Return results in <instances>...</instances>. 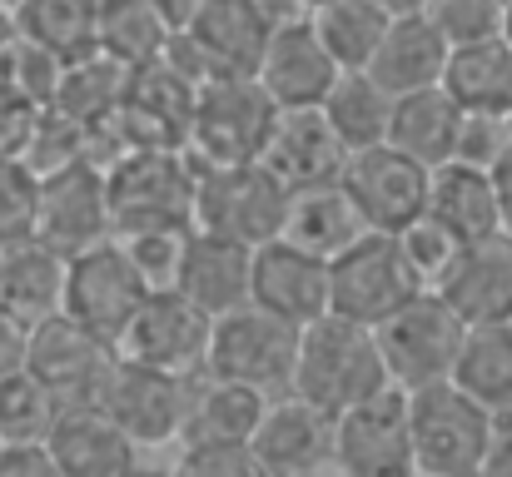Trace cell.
Listing matches in <instances>:
<instances>
[{"instance_id": "52", "label": "cell", "mask_w": 512, "mask_h": 477, "mask_svg": "<svg viewBox=\"0 0 512 477\" xmlns=\"http://www.w3.org/2000/svg\"><path fill=\"white\" fill-rule=\"evenodd\" d=\"M314 5H324V0H314Z\"/></svg>"}, {"instance_id": "19", "label": "cell", "mask_w": 512, "mask_h": 477, "mask_svg": "<svg viewBox=\"0 0 512 477\" xmlns=\"http://www.w3.org/2000/svg\"><path fill=\"white\" fill-rule=\"evenodd\" d=\"M348 145L339 140L334 120L324 115V105H289L279 110L274 130H269V145H264V164L289 184V189H304V184H329L343 179V164H348Z\"/></svg>"}, {"instance_id": "4", "label": "cell", "mask_w": 512, "mask_h": 477, "mask_svg": "<svg viewBox=\"0 0 512 477\" xmlns=\"http://www.w3.org/2000/svg\"><path fill=\"white\" fill-rule=\"evenodd\" d=\"M279 110L284 105L264 90L259 75H214L199 85V100L189 115V155L199 164L259 159Z\"/></svg>"}, {"instance_id": "3", "label": "cell", "mask_w": 512, "mask_h": 477, "mask_svg": "<svg viewBox=\"0 0 512 477\" xmlns=\"http://www.w3.org/2000/svg\"><path fill=\"white\" fill-rule=\"evenodd\" d=\"M289 214V184L264 159H234V164H199L194 184V229L224 234L239 244H269L284 234Z\"/></svg>"}, {"instance_id": "37", "label": "cell", "mask_w": 512, "mask_h": 477, "mask_svg": "<svg viewBox=\"0 0 512 477\" xmlns=\"http://www.w3.org/2000/svg\"><path fill=\"white\" fill-rule=\"evenodd\" d=\"M115 239L130 249V259L140 264L150 289H179V269H184L194 224H150V229H125Z\"/></svg>"}, {"instance_id": "8", "label": "cell", "mask_w": 512, "mask_h": 477, "mask_svg": "<svg viewBox=\"0 0 512 477\" xmlns=\"http://www.w3.org/2000/svg\"><path fill=\"white\" fill-rule=\"evenodd\" d=\"M329 284H334V314L373 328L393 309H403L413 294H423V279L413 274L398 234L388 229H368L353 249L329 259Z\"/></svg>"}, {"instance_id": "16", "label": "cell", "mask_w": 512, "mask_h": 477, "mask_svg": "<svg viewBox=\"0 0 512 477\" xmlns=\"http://www.w3.org/2000/svg\"><path fill=\"white\" fill-rule=\"evenodd\" d=\"M334 443H339V418L304 393H274L259 428H254V453L264 477H294L334 468Z\"/></svg>"}, {"instance_id": "42", "label": "cell", "mask_w": 512, "mask_h": 477, "mask_svg": "<svg viewBox=\"0 0 512 477\" xmlns=\"http://www.w3.org/2000/svg\"><path fill=\"white\" fill-rule=\"evenodd\" d=\"M512 150V115L508 110H468L463 120V140H458V159L473 164H498Z\"/></svg>"}, {"instance_id": "50", "label": "cell", "mask_w": 512, "mask_h": 477, "mask_svg": "<svg viewBox=\"0 0 512 477\" xmlns=\"http://www.w3.org/2000/svg\"><path fill=\"white\" fill-rule=\"evenodd\" d=\"M503 35L512 40V0H508V20H503Z\"/></svg>"}, {"instance_id": "13", "label": "cell", "mask_w": 512, "mask_h": 477, "mask_svg": "<svg viewBox=\"0 0 512 477\" xmlns=\"http://www.w3.org/2000/svg\"><path fill=\"white\" fill-rule=\"evenodd\" d=\"M40 219L35 239L55 244L60 254H80L100 239L115 234V209H110V169L95 159H75L55 174H40Z\"/></svg>"}, {"instance_id": "46", "label": "cell", "mask_w": 512, "mask_h": 477, "mask_svg": "<svg viewBox=\"0 0 512 477\" xmlns=\"http://www.w3.org/2000/svg\"><path fill=\"white\" fill-rule=\"evenodd\" d=\"M493 184H498V209H503V229L512 234V150L493 164Z\"/></svg>"}, {"instance_id": "48", "label": "cell", "mask_w": 512, "mask_h": 477, "mask_svg": "<svg viewBox=\"0 0 512 477\" xmlns=\"http://www.w3.org/2000/svg\"><path fill=\"white\" fill-rule=\"evenodd\" d=\"M15 40V5L10 0H0V50Z\"/></svg>"}, {"instance_id": "30", "label": "cell", "mask_w": 512, "mask_h": 477, "mask_svg": "<svg viewBox=\"0 0 512 477\" xmlns=\"http://www.w3.org/2000/svg\"><path fill=\"white\" fill-rule=\"evenodd\" d=\"M269 398L274 393H264V388H249V383H234V378H219V373H199L184 438H249L254 443V428H259Z\"/></svg>"}, {"instance_id": "36", "label": "cell", "mask_w": 512, "mask_h": 477, "mask_svg": "<svg viewBox=\"0 0 512 477\" xmlns=\"http://www.w3.org/2000/svg\"><path fill=\"white\" fill-rule=\"evenodd\" d=\"M60 398L20 363L0 373V443H25V438H50L60 418Z\"/></svg>"}, {"instance_id": "44", "label": "cell", "mask_w": 512, "mask_h": 477, "mask_svg": "<svg viewBox=\"0 0 512 477\" xmlns=\"http://www.w3.org/2000/svg\"><path fill=\"white\" fill-rule=\"evenodd\" d=\"M25 348H30V323L10 314V304L0 299V373L20 368L25 363Z\"/></svg>"}, {"instance_id": "53", "label": "cell", "mask_w": 512, "mask_h": 477, "mask_svg": "<svg viewBox=\"0 0 512 477\" xmlns=\"http://www.w3.org/2000/svg\"><path fill=\"white\" fill-rule=\"evenodd\" d=\"M508 115H512V110H508Z\"/></svg>"}, {"instance_id": "2", "label": "cell", "mask_w": 512, "mask_h": 477, "mask_svg": "<svg viewBox=\"0 0 512 477\" xmlns=\"http://www.w3.org/2000/svg\"><path fill=\"white\" fill-rule=\"evenodd\" d=\"M408 413H413V463H418L423 477L488 473L493 408L478 403L458 378L413 388Z\"/></svg>"}, {"instance_id": "18", "label": "cell", "mask_w": 512, "mask_h": 477, "mask_svg": "<svg viewBox=\"0 0 512 477\" xmlns=\"http://www.w3.org/2000/svg\"><path fill=\"white\" fill-rule=\"evenodd\" d=\"M254 75H259L264 90L289 110V105H324L329 90L339 85L343 65L334 60V50L324 45L314 15H299V20L274 25V35H269L264 60H259Z\"/></svg>"}, {"instance_id": "11", "label": "cell", "mask_w": 512, "mask_h": 477, "mask_svg": "<svg viewBox=\"0 0 512 477\" xmlns=\"http://www.w3.org/2000/svg\"><path fill=\"white\" fill-rule=\"evenodd\" d=\"M150 279L140 274V264L130 259V249L110 234L80 254H70V284H65V314L80 318L85 328L105 333L110 343H120L125 323L145 304Z\"/></svg>"}, {"instance_id": "49", "label": "cell", "mask_w": 512, "mask_h": 477, "mask_svg": "<svg viewBox=\"0 0 512 477\" xmlns=\"http://www.w3.org/2000/svg\"><path fill=\"white\" fill-rule=\"evenodd\" d=\"M373 5H383L388 15H413V10H423L428 0H373Z\"/></svg>"}, {"instance_id": "21", "label": "cell", "mask_w": 512, "mask_h": 477, "mask_svg": "<svg viewBox=\"0 0 512 477\" xmlns=\"http://www.w3.org/2000/svg\"><path fill=\"white\" fill-rule=\"evenodd\" d=\"M179 35L199 50L209 80L214 75H254L264 60V45L274 35V20L254 0H204L199 15Z\"/></svg>"}, {"instance_id": "5", "label": "cell", "mask_w": 512, "mask_h": 477, "mask_svg": "<svg viewBox=\"0 0 512 477\" xmlns=\"http://www.w3.org/2000/svg\"><path fill=\"white\" fill-rule=\"evenodd\" d=\"M199 159L189 145H150L110 164V209L115 234L150 224H194Z\"/></svg>"}, {"instance_id": "28", "label": "cell", "mask_w": 512, "mask_h": 477, "mask_svg": "<svg viewBox=\"0 0 512 477\" xmlns=\"http://www.w3.org/2000/svg\"><path fill=\"white\" fill-rule=\"evenodd\" d=\"M463 120H468V110H463V105L448 95V85H423V90H408V95H398L388 140H393L398 150H408L413 159H423V164L433 169V164H448V159H458Z\"/></svg>"}, {"instance_id": "34", "label": "cell", "mask_w": 512, "mask_h": 477, "mask_svg": "<svg viewBox=\"0 0 512 477\" xmlns=\"http://www.w3.org/2000/svg\"><path fill=\"white\" fill-rule=\"evenodd\" d=\"M170 20L160 0H100V50L135 65H150L170 45Z\"/></svg>"}, {"instance_id": "15", "label": "cell", "mask_w": 512, "mask_h": 477, "mask_svg": "<svg viewBox=\"0 0 512 477\" xmlns=\"http://www.w3.org/2000/svg\"><path fill=\"white\" fill-rule=\"evenodd\" d=\"M428 164L413 159L408 150H398L393 140L383 145H368V150H353L343 164V184L348 194L358 199L363 219L373 229H408L423 209H428Z\"/></svg>"}, {"instance_id": "12", "label": "cell", "mask_w": 512, "mask_h": 477, "mask_svg": "<svg viewBox=\"0 0 512 477\" xmlns=\"http://www.w3.org/2000/svg\"><path fill=\"white\" fill-rule=\"evenodd\" d=\"M334 468L348 477L418 473V463H413L408 388L388 383L383 393H373V398L343 408L339 413V443H334Z\"/></svg>"}, {"instance_id": "22", "label": "cell", "mask_w": 512, "mask_h": 477, "mask_svg": "<svg viewBox=\"0 0 512 477\" xmlns=\"http://www.w3.org/2000/svg\"><path fill=\"white\" fill-rule=\"evenodd\" d=\"M438 294L463 314V323H503L512 318V234H483L458 249Z\"/></svg>"}, {"instance_id": "9", "label": "cell", "mask_w": 512, "mask_h": 477, "mask_svg": "<svg viewBox=\"0 0 512 477\" xmlns=\"http://www.w3.org/2000/svg\"><path fill=\"white\" fill-rule=\"evenodd\" d=\"M120 363V348L85 328L80 318L55 314L30 328V348H25V368L60 398V403H100L105 383Z\"/></svg>"}, {"instance_id": "43", "label": "cell", "mask_w": 512, "mask_h": 477, "mask_svg": "<svg viewBox=\"0 0 512 477\" xmlns=\"http://www.w3.org/2000/svg\"><path fill=\"white\" fill-rule=\"evenodd\" d=\"M55 468V453H50V438H25V443H0V477H50Z\"/></svg>"}, {"instance_id": "10", "label": "cell", "mask_w": 512, "mask_h": 477, "mask_svg": "<svg viewBox=\"0 0 512 477\" xmlns=\"http://www.w3.org/2000/svg\"><path fill=\"white\" fill-rule=\"evenodd\" d=\"M209 338H214V318L194 299H184L179 289H150L115 348H120V358L199 378L209 363Z\"/></svg>"}, {"instance_id": "25", "label": "cell", "mask_w": 512, "mask_h": 477, "mask_svg": "<svg viewBox=\"0 0 512 477\" xmlns=\"http://www.w3.org/2000/svg\"><path fill=\"white\" fill-rule=\"evenodd\" d=\"M373 224L363 219L358 199L348 194L343 179L329 184H304V189H289V214H284V239L324 254V259H339L343 249H353Z\"/></svg>"}, {"instance_id": "47", "label": "cell", "mask_w": 512, "mask_h": 477, "mask_svg": "<svg viewBox=\"0 0 512 477\" xmlns=\"http://www.w3.org/2000/svg\"><path fill=\"white\" fill-rule=\"evenodd\" d=\"M274 25H284V20H299V15H314V0H254Z\"/></svg>"}, {"instance_id": "38", "label": "cell", "mask_w": 512, "mask_h": 477, "mask_svg": "<svg viewBox=\"0 0 512 477\" xmlns=\"http://www.w3.org/2000/svg\"><path fill=\"white\" fill-rule=\"evenodd\" d=\"M174 468L189 477H264L249 438H184Z\"/></svg>"}, {"instance_id": "41", "label": "cell", "mask_w": 512, "mask_h": 477, "mask_svg": "<svg viewBox=\"0 0 512 477\" xmlns=\"http://www.w3.org/2000/svg\"><path fill=\"white\" fill-rule=\"evenodd\" d=\"M423 15L448 35V45H468V40L503 35L508 0H428V5H423Z\"/></svg>"}, {"instance_id": "27", "label": "cell", "mask_w": 512, "mask_h": 477, "mask_svg": "<svg viewBox=\"0 0 512 477\" xmlns=\"http://www.w3.org/2000/svg\"><path fill=\"white\" fill-rule=\"evenodd\" d=\"M448 55H453L448 35L423 10H413V15H393V25H388L378 55L368 60V70L393 95H408V90H423V85H443Z\"/></svg>"}, {"instance_id": "40", "label": "cell", "mask_w": 512, "mask_h": 477, "mask_svg": "<svg viewBox=\"0 0 512 477\" xmlns=\"http://www.w3.org/2000/svg\"><path fill=\"white\" fill-rule=\"evenodd\" d=\"M398 244H403L413 274L423 279V289H438L443 274H448V264L458 259V249H463L468 239H458V234H453L448 224H438L433 214H418L408 229H398Z\"/></svg>"}, {"instance_id": "24", "label": "cell", "mask_w": 512, "mask_h": 477, "mask_svg": "<svg viewBox=\"0 0 512 477\" xmlns=\"http://www.w3.org/2000/svg\"><path fill=\"white\" fill-rule=\"evenodd\" d=\"M65 284H70V254H60L45 239H10L0 259V299L10 314L25 318L30 328L45 318L65 314Z\"/></svg>"}, {"instance_id": "7", "label": "cell", "mask_w": 512, "mask_h": 477, "mask_svg": "<svg viewBox=\"0 0 512 477\" xmlns=\"http://www.w3.org/2000/svg\"><path fill=\"white\" fill-rule=\"evenodd\" d=\"M299 343H304L299 323L269 314L259 304H244L234 314L214 318L204 373H219V378H234L264 393H289L294 368H299Z\"/></svg>"}, {"instance_id": "29", "label": "cell", "mask_w": 512, "mask_h": 477, "mask_svg": "<svg viewBox=\"0 0 512 477\" xmlns=\"http://www.w3.org/2000/svg\"><path fill=\"white\" fill-rule=\"evenodd\" d=\"M443 85L463 110H512V40L488 35L453 45Z\"/></svg>"}, {"instance_id": "33", "label": "cell", "mask_w": 512, "mask_h": 477, "mask_svg": "<svg viewBox=\"0 0 512 477\" xmlns=\"http://www.w3.org/2000/svg\"><path fill=\"white\" fill-rule=\"evenodd\" d=\"M453 378L478 403H488L493 413L512 408V318H503V323H468V338H463Z\"/></svg>"}, {"instance_id": "23", "label": "cell", "mask_w": 512, "mask_h": 477, "mask_svg": "<svg viewBox=\"0 0 512 477\" xmlns=\"http://www.w3.org/2000/svg\"><path fill=\"white\" fill-rule=\"evenodd\" d=\"M249 284H254V244L194 229L179 269V294L194 299L209 318H219L249 304Z\"/></svg>"}, {"instance_id": "6", "label": "cell", "mask_w": 512, "mask_h": 477, "mask_svg": "<svg viewBox=\"0 0 512 477\" xmlns=\"http://www.w3.org/2000/svg\"><path fill=\"white\" fill-rule=\"evenodd\" d=\"M463 338H468V323H463V314L438 289L413 294L403 309H393V314L378 323V348L388 358V373L408 393L453 378L458 353H463Z\"/></svg>"}, {"instance_id": "32", "label": "cell", "mask_w": 512, "mask_h": 477, "mask_svg": "<svg viewBox=\"0 0 512 477\" xmlns=\"http://www.w3.org/2000/svg\"><path fill=\"white\" fill-rule=\"evenodd\" d=\"M15 30L45 50H55L65 65L100 50V0H20Z\"/></svg>"}, {"instance_id": "31", "label": "cell", "mask_w": 512, "mask_h": 477, "mask_svg": "<svg viewBox=\"0 0 512 477\" xmlns=\"http://www.w3.org/2000/svg\"><path fill=\"white\" fill-rule=\"evenodd\" d=\"M393 105H398V95L373 70H343L339 85L324 100V115L334 120V130H339V140L348 150H368V145L388 140Z\"/></svg>"}, {"instance_id": "51", "label": "cell", "mask_w": 512, "mask_h": 477, "mask_svg": "<svg viewBox=\"0 0 512 477\" xmlns=\"http://www.w3.org/2000/svg\"><path fill=\"white\" fill-rule=\"evenodd\" d=\"M5 249H10V239H0V259H5Z\"/></svg>"}, {"instance_id": "1", "label": "cell", "mask_w": 512, "mask_h": 477, "mask_svg": "<svg viewBox=\"0 0 512 477\" xmlns=\"http://www.w3.org/2000/svg\"><path fill=\"white\" fill-rule=\"evenodd\" d=\"M393 383L388 358L378 348V328L343 314H324L304 328L299 343V368H294V393L309 403L329 408L339 418L343 408L383 393Z\"/></svg>"}, {"instance_id": "17", "label": "cell", "mask_w": 512, "mask_h": 477, "mask_svg": "<svg viewBox=\"0 0 512 477\" xmlns=\"http://www.w3.org/2000/svg\"><path fill=\"white\" fill-rule=\"evenodd\" d=\"M249 304L309 328L314 318L334 314V284H329V259L294 244V239H269L254 249V284Z\"/></svg>"}, {"instance_id": "20", "label": "cell", "mask_w": 512, "mask_h": 477, "mask_svg": "<svg viewBox=\"0 0 512 477\" xmlns=\"http://www.w3.org/2000/svg\"><path fill=\"white\" fill-rule=\"evenodd\" d=\"M50 453L65 477H120L140 463V443L105 403H65L50 428Z\"/></svg>"}, {"instance_id": "35", "label": "cell", "mask_w": 512, "mask_h": 477, "mask_svg": "<svg viewBox=\"0 0 512 477\" xmlns=\"http://www.w3.org/2000/svg\"><path fill=\"white\" fill-rule=\"evenodd\" d=\"M314 25H319L324 45L334 50L343 70H368V60L378 55L393 15L373 0H324V5H314Z\"/></svg>"}, {"instance_id": "26", "label": "cell", "mask_w": 512, "mask_h": 477, "mask_svg": "<svg viewBox=\"0 0 512 477\" xmlns=\"http://www.w3.org/2000/svg\"><path fill=\"white\" fill-rule=\"evenodd\" d=\"M438 224H448L458 239H483L503 229V209H498V184L488 164L473 159H448L433 164L428 174V209Z\"/></svg>"}, {"instance_id": "39", "label": "cell", "mask_w": 512, "mask_h": 477, "mask_svg": "<svg viewBox=\"0 0 512 477\" xmlns=\"http://www.w3.org/2000/svg\"><path fill=\"white\" fill-rule=\"evenodd\" d=\"M40 174L20 155H0V239H30L40 219Z\"/></svg>"}, {"instance_id": "14", "label": "cell", "mask_w": 512, "mask_h": 477, "mask_svg": "<svg viewBox=\"0 0 512 477\" xmlns=\"http://www.w3.org/2000/svg\"><path fill=\"white\" fill-rule=\"evenodd\" d=\"M189 398H194V378L150 368V363H135V358H120L100 403L115 413V423L140 448H165V443L184 438Z\"/></svg>"}, {"instance_id": "45", "label": "cell", "mask_w": 512, "mask_h": 477, "mask_svg": "<svg viewBox=\"0 0 512 477\" xmlns=\"http://www.w3.org/2000/svg\"><path fill=\"white\" fill-rule=\"evenodd\" d=\"M488 473L512 477V408L493 413V448H488Z\"/></svg>"}]
</instances>
